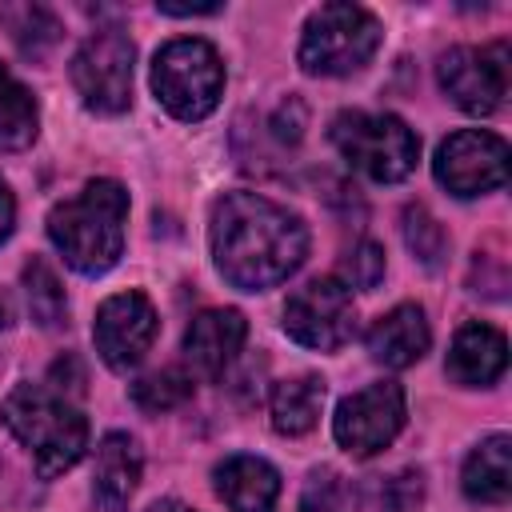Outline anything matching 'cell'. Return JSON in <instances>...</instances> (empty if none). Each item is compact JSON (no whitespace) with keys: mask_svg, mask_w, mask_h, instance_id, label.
Here are the masks:
<instances>
[{"mask_svg":"<svg viewBox=\"0 0 512 512\" xmlns=\"http://www.w3.org/2000/svg\"><path fill=\"white\" fill-rule=\"evenodd\" d=\"M380 48V20L360 4H320L300 36L296 60L308 76H352Z\"/></svg>","mask_w":512,"mask_h":512,"instance_id":"obj_4","label":"cell"},{"mask_svg":"<svg viewBox=\"0 0 512 512\" xmlns=\"http://www.w3.org/2000/svg\"><path fill=\"white\" fill-rule=\"evenodd\" d=\"M12 228H16V200H12L8 184L0 180V244L12 236Z\"/></svg>","mask_w":512,"mask_h":512,"instance_id":"obj_28","label":"cell"},{"mask_svg":"<svg viewBox=\"0 0 512 512\" xmlns=\"http://www.w3.org/2000/svg\"><path fill=\"white\" fill-rule=\"evenodd\" d=\"M368 352L376 364L384 368H408L416 364L428 344H432V332H428V320H424V308L420 304H396L392 312H384L372 328H368Z\"/></svg>","mask_w":512,"mask_h":512,"instance_id":"obj_16","label":"cell"},{"mask_svg":"<svg viewBox=\"0 0 512 512\" xmlns=\"http://www.w3.org/2000/svg\"><path fill=\"white\" fill-rule=\"evenodd\" d=\"M12 324V300L0 292V328H8Z\"/></svg>","mask_w":512,"mask_h":512,"instance_id":"obj_31","label":"cell"},{"mask_svg":"<svg viewBox=\"0 0 512 512\" xmlns=\"http://www.w3.org/2000/svg\"><path fill=\"white\" fill-rule=\"evenodd\" d=\"M508 368V340L504 332H496L492 324H480V320H468L456 328L452 336V348H448V360H444V372L464 384V388H488L504 376Z\"/></svg>","mask_w":512,"mask_h":512,"instance_id":"obj_14","label":"cell"},{"mask_svg":"<svg viewBox=\"0 0 512 512\" xmlns=\"http://www.w3.org/2000/svg\"><path fill=\"white\" fill-rule=\"evenodd\" d=\"M24 300H28V312L40 328H60L68 316V296H64L52 264L40 256H32L24 264Z\"/></svg>","mask_w":512,"mask_h":512,"instance_id":"obj_21","label":"cell"},{"mask_svg":"<svg viewBox=\"0 0 512 512\" xmlns=\"http://www.w3.org/2000/svg\"><path fill=\"white\" fill-rule=\"evenodd\" d=\"M192 396V372L184 368H164V372H148L132 384V400L144 412H168L180 408Z\"/></svg>","mask_w":512,"mask_h":512,"instance_id":"obj_23","label":"cell"},{"mask_svg":"<svg viewBox=\"0 0 512 512\" xmlns=\"http://www.w3.org/2000/svg\"><path fill=\"white\" fill-rule=\"evenodd\" d=\"M272 136H276L280 144H296V140L304 136V104H300L296 96H288V100L276 108V116H272Z\"/></svg>","mask_w":512,"mask_h":512,"instance_id":"obj_27","label":"cell"},{"mask_svg":"<svg viewBox=\"0 0 512 512\" xmlns=\"http://www.w3.org/2000/svg\"><path fill=\"white\" fill-rule=\"evenodd\" d=\"M0 20L8 24V32L24 56H44L60 40V20L44 4H4Z\"/></svg>","mask_w":512,"mask_h":512,"instance_id":"obj_22","label":"cell"},{"mask_svg":"<svg viewBox=\"0 0 512 512\" xmlns=\"http://www.w3.org/2000/svg\"><path fill=\"white\" fill-rule=\"evenodd\" d=\"M156 308L144 292H116L96 308V324H92V340L100 360L112 372H128L144 360V352L156 340Z\"/></svg>","mask_w":512,"mask_h":512,"instance_id":"obj_12","label":"cell"},{"mask_svg":"<svg viewBox=\"0 0 512 512\" xmlns=\"http://www.w3.org/2000/svg\"><path fill=\"white\" fill-rule=\"evenodd\" d=\"M132 64L136 48L120 28H100L92 32L76 56H72V88L80 92L84 108L100 116H116L132 104Z\"/></svg>","mask_w":512,"mask_h":512,"instance_id":"obj_7","label":"cell"},{"mask_svg":"<svg viewBox=\"0 0 512 512\" xmlns=\"http://www.w3.org/2000/svg\"><path fill=\"white\" fill-rule=\"evenodd\" d=\"M124 220L128 192L116 180H88L48 212V236L68 268L80 276H104L124 252Z\"/></svg>","mask_w":512,"mask_h":512,"instance_id":"obj_2","label":"cell"},{"mask_svg":"<svg viewBox=\"0 0 512 512\" xmlns=\"http://www.w3.org/2000/svg\"><path fill=\"white\" fill-rule=\"evenodd\" d=\"M432 172H436V180H440L452 196H460V200L496 192V188L508 180V144H504L496 132H484V128L452 132V136L436 148Z\"/></svg>","mask_w":512,"mask_h":512,"instance_id":"obj_10","label":"cell"},{"mask_svg":"<svg viewBox=\"0 0 512 512\" xmlns=\"http://www.w3.org/2000/svg\"><path fill=\"white\" fill-rule=\"evenodd\" d=\"M424 500V472L420 468H404L396 476H388L376 488V504L380 512H416Z\"/></svg>","mask_w":512,"mask_h":512,"instance_id":"obj_26","label":"cell"},{"mask_svg":"<svg viewBox=\"0 0 512 512\" xmlns=\"http://www.w3.org/2000/svg\"><path fill=\"white\" fill-rule=\"evenodd\" d=\"M464 496L480 504H504L512 496V440L504 432L480 440L464 460Z\"/></svg>","mask_w":512,"mask_h":512,"instance_id":"obj_18","label":"cell"},{"mask_svg":"<svg viewBox=\"0 0 512 512\" xmlns=\"http://www.w3.org/2000/svg\"><path fill=\"white\" fill-rule=\"evenodd\" d=\"M0 424L28 448L44 480L68 472L88 448V420L52 384H16L0 400Z\"/></svg>","mask_w":512,"mask_h":512,"instance_id":"obj_3","label":"cell"},{"mask_svg":"<svg viewBox=\"0 0 512 512\" xmlns=\"http://www.w3.org/2000/svg\"><path fill=\"white\" fill-rule=\"evenodd\" d=\"M148 512H196V508H188L180 500H156V504H148Z\"/></svg>","mask_w":512,"mask_h":512,"instance_id":"obj_30","label":"cell"},{"mask_svg":"<svg viewBox=\"0 0 512 512\" xmlns=\"http://www.w3.org/2000/svg\"><path fill=\"white\" fill-rule=\"evenodd\" d=\"M244 336H248V320L236 308H204L200 316H192V324L184 332L188 372L204 376V380L224 376V368L244 348Z\"/></svg>","mask_w":512,"mask_h":512,"instance_id":"obj_13","label":"cell"},{"mask_svg":"<svg viewBox=\"0 0 512 512\" xmlns=\"http://www.w3.org/2000/svg\"><path fill=\"white\" fill-rule=\"evenodd\" d=\"M404 416H408L404 388L396 380H380V384H368L340 400V408L332 416V436L344 452L364 460V456L384 452L400 436Z\"/></svg>","mask_w":512,"mask_h":512,"instance_id":"obj_9","label":"cell"},{"mask_svg":"<svg viewBox=\"0 0 512 512\" xmlns=\"http://www.w3.org/2000/svg\"><path fill=\"white\" fill-rule=\"evenodd\" d=\"M216 496L232 512H272L280 500V472L260 456H228L212 472Z\"/></svg>","mask_w":512,"mask_h":512,"instance_id":"obj_17","label":"cell"},{"mask_svg":"<svg viewBox=\"0 0 512 512\" xmlns=\"http://www.w3.org/2000/svg\"><path fill=\"white\" fill-rule=\"evenodd\" d=\"M152 92L176 120H204L224 92V64L208 40H168L152 60Z\"/></svg>","mask_w":512,"mask_h":512,"instance_id":"obj_6","label":"cell"},{"mask_svg":"<svg viewBox=\"0 0 512 512\" xmlns=\"http://www.w3.org/2000/svg\"><path fill=\"white\" fill-rule=\"evenodd\" d=\"M400 232H404L408 252H412L420 264H428V268L440 264V256H444V248H448V236H444L440 220H436L424 204H408V208H404V216H400Z\"/></svg>","mask_w":512,"mask_h":512,"instance_id":"obj_24","label":"cell"},{"mask_svg":"<svg viewBox=\"0 0 512 512\" xmlns=\"http://www.w3.org/2000/svg\"><path fill=\"white\" fill-rule=\"evenodd\" d=\"M284 332L316 352H332L352 340L356 332V304L352 292L336 276H316L296 288L284 304Z\"/></svg>","mask_w":512,"mask_h":512,"instance_id":"obj_8","label":"cell"},{"mask_svg":"<svg viewBox=\"0 0 512 512\" xmlns=\"http://www.w3.org/2000/svg\"><path fill=\"white\" fill-rule=\"evenodd\" d=\"M320 408H324V380L320 376L280 380L272 388V400H268V416H272V428L280 436H304V432H312L316 420H320Z\"/></svg>","mask_w":512,"mask_h":512,"instance_id":"obj_19","label":"cell"},{"mask_svg":"<svg viewBox=\"0 0 512 512\" xmlns=\"http://www.w3.org/2000/svg\"><path fill=\"white\" fill-rule=\"evenodd\" d=\"M40 112L32 92L0 64V152H24L36 140Z\"/></svg>","mask_w":512,"mask_h":512,"instance_id":"obj_20","label":"cell"},{"mask_svg":"<svg viewBox=\"0 0 512 512\" xmlns=\"http://www.w3.org/2000/svg\"><path fill=\"white\" fill-rule=\"evenodd\" d=\"M156 8L164 16H212V12H220V4H168V0H160Z\"/></svg>","mask_w":512,"mask_h":512,"instance_id":"obj_29","label":"cell"},{"mask_svg":"<svg viewBox=\"0 0 512 512\" xmlns=\"http://www.w3.org/2000/svg\"><path fill=\"white\" fill-rule=\"evenodd\" d=\"M332 144L356 172L376 184L404 180L420 160L416 132L392 112H340L332 120Z\"/></svg>","mask_w":512,"mask_h":512,"instance_id":"obj_5","label":"cell"},{"mask_svg":"<svg viewBox=\"0 0 512 512\" xmlns=\"http://www.w3.org/2000/svg\"><path fill=\"white\" fill-rule=\"evenodd\" d=\"M440 88L472 116H492L508 96V48L456 44L436 60Z\"/></svg>","mask_w":512,"mask_h":512,"instance_id":"obj_11","label":"cell"},{"mask_svg":"<svg viewBox=\"0 0 512 512\" xmlns=\"http://www.w3.org/2000/svg\"><path fill=\"white\" fill-rule=\"evenodd\" d=\"M336 280H340L348 292H352V288L372 292V288L384 280V248H380L376 240H360V244H352V252L344 256Z\"/></svg>","mask_w":512,"mask_h":512,"instance_id":"obj_25","label":"cell"},{"mask_svg":"<svg viewBox=\"0 0 512 512\" xmlns=\"http://www.w3.org/2000/svg\"><path fill=\"white\" fill-rule=\"evenodd\" d=\"M140 444L128 432H108L96 448V472H92V500L100 512H124L136 484H140Z\"/></svg>","mask_w":512,"mask_h":512,"instance_id":"obj_15","label":"cell"},{"mask_svg":"<svg viewBox=\"0 0 512 512\" xmlns=\"http://www.w3.org/2000/svg\"><path fill=\"white\" fill-rule=\"evenodd\" d=\"M208 240L220 276L240 292L276 288L308 256L304 220L260 192H224L212 204Z\"/></svg>","mask_w":512,"mask_h":512,"instance_id":"obj_1","label":"cell"}]
</instances>
